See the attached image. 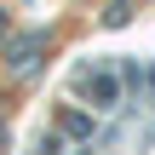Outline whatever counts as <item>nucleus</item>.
Masks as SVG:
<instances>
[{"label":"nucleus","instance_id":"1","mask_svg":"<svg viewBox=\"0 0 155 155\" xmlns=\"http://www.w3.org/2000/svg\"><path fill=\"white\" fill-rule=\"evenodd\" d=\"M75 104H98V109H109V104H121V81L104 75V69H81V75H75Z\"/></svg>","mask_w":155,"mask_h":155},{"label":"nucleus","instance_id":"2","mask_svg":"<svg viewBox=\"0 0 155 155\" xmlns=\"http://www.w3.org/2000/svg\"><path fill=\"white\" fill-rule=\"evenodd\" d=\"M40 46H46V35H29V40H12V69H35V63H40V58H35Z\"/></svg>","mask_w":155,"mask_h":155},{"label":"nucleus","instance_id":"3","mask_svg":"<svg viewBox=\"0 0 155 155\" xmlns=\"http://www.w3.org/2000/svg\"><path fill=\"white\" fill-rule=\"evenodd\" d=\"M63 132H69V138H92V121H86V115H75V109H69V115H63Z\"/></svg>","mask_w":155,"mask_h":155}]
</instances>
